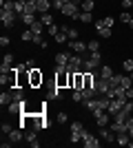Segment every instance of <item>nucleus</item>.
<instances>
[{
    "label": "nucleus",
    "instance_id": "4468645a",
    "mask_svg": "<svg viewBox=\"0 0 133 148\" xmlns=\"http://www.w3.org/2000/svg\"><path fill=\"white\" fill-rule=\"evenodd\" d=\"M69 58H71L69 51H60V53H56V64H60V66H67V64H69Z\"/></svg>",
    "mask_w": 133,
    "mask_h": 148
},
{
    "label": "nucleus",
    "instance_id": "423d86ee",
    "mask_svg": "<svg viewBox=\"0 0 133 148\" xmlns=\"http://www.w3.org/2000/svg\"><path fill=\"white\" fill-rule=\"evenodd\" d=\"M124 104H127V99H124V97H111V99H109V113L115 115L118 111L124 108Z\"/></svg>",
    "mask_w": 133,
    "mask_h": 148
},
{
    "label": "nucleus",
    "instance_id": "f8f14e48",
    "mask_svg": "<svg viewBox=\"0 0 133 148\" xmlns=\"http://www.w3.org/2000/svg\"><path fill=\"white\" fill-rule=\"evenodd\" d=\"M129 142H131V135H129L127 130L115 133V144H118V146H129Z\"/></svg>",
    "mask_w": 133,
    "mask_h": 148
},
{
    "label": "nucleus",
    "instance_id": "a878e982",
    "mask_svg": "<svg viewBox=\"0 0 133 148\" xmlns=\"http://www.w3.org/2000/svg\"><path fill=\"white\" fill-rule=\"evenodd\" d=\"M53 40H56L58 44H64V42H69V36H67L64 31H58L56 36H53Z\"/></svg>",
    "mask_w": 133,
    "mask_h": 148
},
{
    "label": "nucleus",
    "instance_id": "1a4fd4ad",
    "mask_svg": "<svg viewBox=\"0 0 133 148\" xmlns=\"http://www.w3.org/2000/svg\"><path fill=\"white\" fill-rule=\"evenodd\" d=\"M93 117H95V124H98V126H107V124L111 122V117H113V115H111L109 111H102V113H95Z\"/></svg>",
    "mask_w": 133,
    "mask_h": 148
},
{
    "label": "nucleus",
    "instance_id": "2eb2a0df",
    "mask_svg": "<svg viewBox=\"0 0 133 148\" xmlns=\"http://www.w3.org/2000/svg\"><path fill=\"white\" fill-rule=\"evenodd\" d=\"M22 137H25V130L20 128V126H18V128H13L11 133H9V139H11L13 144H18V142H22Z\"/></svg>",
    "mask_w": 133,
    "mask_h": 148
},
{
    "label": "nucleus",
    "instance_id": "e433bc0d",
    "mask_svg": "<svg viewBox=\"0 0 133 148\" xmlns=\"http://www.w3.org/2000/svg\"><path fill=\"white\" fill-rule=\"evenodd\" d=\"M122 9H124V11L133 9V0H122Z\"/></svg>",
    "mask_w": 133,
    "mask_h": 148
},
{
    "label": "nucleus",
    "instance_id": "58836bf2",
    "mask_svg": "<svg viewBox=\"0 0 133 148\" xmlns=\"http://www.w3.org/2000/svg\"><path fill=\"white\" fill-rule=\"evenodd\" d=\"M127 133L131 135V139H133V117H129V126H127Z\"/></svg>",
    "mask_w": 133,
    "mask_h": 148
},
{
    "label": "nucleus",
    "instance_id": "393cba45",
    "mask_svg": "<svg viewBox=\"0 0 133 148\" xmlns=\"http://www.w3.org/2000/svg\"><path fill=\"white\" fill-rule=\"evenodd\" d=\"M20 18H22V22H25V25H29V27H31L33 22L38 20V18H36V13H22Z\"/></svg>",
    "mask_w": 133,
    "mask_h": 148
},
{
    "label": "nucleus",
    "instance_id": "72a5a7b5",
    "mask_svg": "<svg viewBox=\"0 0 133 148\" xmlns=\"http://www.w3.org/2000/svg\"><path fill=\"white\" fill-rule=\"evenodd\" d=\"M122 69L129 71V73H133V60H124V62H122Z\"/></svg>",
    "mask_w": 133,
    "mask_h": 148
},
{
    "label": "nucleus",
    "instance_id": "aec40b11",
    "mask_svg": "<svg viewBox=\"0 0 133 148\" xmlns=\"http://www.w3.org/2000/svg\"><path fill=\"white\" fill-rule=\"evenodd\" d=\"M78 20L84 22V25H89V22H93V13H91V11H80V13H78Z\"/></svg>",
    "mask_w": 133,
    "mask_h": 148
},
{
    "label": "nucleus",
    "instance_id": "c9c22d12",
    "mask_svg": "<svg viewBox=\"0 0 133 148\" xmlns=\"http://www.w3.org/2000/svg\"><path fill=\"white\" fill-rule=\"evenodd\" d=\"M71 97H73V102H84V99H82V91H73Z\"/></svg>",
    "mask_w": 133,
    "mask_h": 148
},
{
    "label": "nucleus",
    "instance_id": "a211bd4d",
    "mask_svg": "<svg viewBox=\"0 0 133 148\" xmlns=\"http://www.w3.org/2000/svg\"><path fill=\"white\" fill-rule=\"evenodd\" d=\"M100 137L104 139V142H115V135H113V130L109 133L107 126H100Z\"/></svg>",
    "mask_w": 133,
    "mask_h": 148
},
{
    "label": "nucleus",
    "instance_id": "b1692460",
    "mask_svg": "<svg viewBox=\"0 0 133 148\" xmlns=\"http://www.w3.org/2000/svg\"><path fill=\"white\" fill-rule=\"evenodd\" d=\"M98 71H100V77H104V80H111V77H113V71H111V66H100Z\"/></svg>",
    "mask_w": 133,
    "mask_h": 148
},
{
    "label": "nucleus",
    "instance_id": "412c9836",
    "mask_svg": "<svg viewBox=\"0 0 133 148\" xmlns=\"http://www.w3.org/2000/svg\"><path fill=\"white\" fill-rule=\"evenodd\" d=\"M29 29H31L36 36H42V33H44V25H42V20H36V22H33Z\"/></svg>",
    "mask_w": 133,
    "mask_h": 148
},
{
    "label": "nucleus",
    "instance_id": "ddd939ff",
    "mask_svg": "<svg viewBox=\"0 0 133 148\" xmlns=\"http://www.w3.org/2000/svg\"><path fill=\"white\" fill-rule=\"evenodd\" d=\"M25 139H27V144H29V146H33V148L40 146V142H38V130H29V133L25 135Z\"/></svg>",
    "mask_w": 133,
    "mask_h": 148
},
{
    "label": "nucleus",
    "instance_id": "a18cd8bd",
    "mask_svg": "<svg viewBox=\"0 0 133 148\" xmlns=\"http://www.w3.org/2000/svg\"><path fill=\"white\" fill-rule=\"evenodd\" d=\"M16 2H22V5H27V2H29V0H16Z\"/></svg>",
    "mask_w": 133,
    "mask_h": 148
},
{
    "label": "nucleus",
    "instance_id": "49530a36",
    "mask_svg": "<svg viewBox=\"0 0 133 148\" xmlns=\"http://www.w3.org/2000/svg\"><path fill=\"white\" fill-rule=\"evenodd\" d=\"M129 29H133V20H131V22H129Z\"/></svg>",
    "mask_w": 133,
    "mask_h": 148
},
{
    "label": "nucleus",
    "instance_id": "0eeeda50",
    "mask_svg": "<svg viewBox=\"0 0 133 148\" xmlns=\"http://www.w3.org/2000/svg\"><path fill=\"white\" fill-rule=\"evenodd\" d=\"M82 144H84L87 148H98L102 142L98 139V137H93L91 133H89V130H84V133H82Z\"/></svg>",
    "mask_w": 133,
    "mask_h": 148
},
{
    "label": "nucleus",
    "instance_id": "ea45409f",
    "mask_svg": "<svg viewBox=\"0 0 133 148\" xmlns=\"http://www.w3.org/2000/svg\"><path fill=\"white\" fill-rule=\"evenodd\" d=\"M2 62H5V64H11V66H13V56H11V53H7Z\"/></svg>",
    "mask_w": 133,
    "mask_h": 148
},
{
    "label": "nucleus",
    "instance_id": "20e7f679",
    "mask_svg": "<svg viewBox=\"0 0 133 148\" xmlns=\"http://www.w3.org/2000/svg\"><path fill=\"white\" fill-rule=\"evenodd\" d=\"M82 62H84V56L76 53V56H71V58H69V64H67V69H69L71 73H78V71H82Z\"/></svg>",
    "mask_w": 133,
    "mask_h": 148
},
{
    "label": "nucleus",
    "instance_id": "dca6fc26",
    "mask_svg": "<svg viewBox=\"0 0 133 148\" xmlns=\"http://www.w3.org/2000/svg\"><path fill=\"white\" fill-rule=\"evenodd\" d=\"M127 126H129V122H118V119L111 122V130L113 133H122V130H127Z\"/></svg>",
    "mask_w": 133,
    "mask_h": 148
},
{
    "label": "nucleus",
    "instance_id": "9d476101",
    "mask_svg": "<svg viewBox=\"0 0 133 148\" xmlns=\"http://www.w3.org/2000/svg\"><path fill=\"white\" fill-rule=\"evenodd\" d=\"M67 44H69V49L71 51H76V53H87V44H84V42H80V40H69V42H67Z\"/></svg>",
    "mask_w": 133,
    "mask_h": 148
},
{
    "label": "nucleus",
    "instance_id": "f3484780",
    "mask_svg": "<svg viewBox=\"0 0 133 148\" xmlns=\"http://www.w3.org/2000/svg\"><path fill=\"white\" fill-rule=\"evenodd\" d=\"M95 9V0H80V11H91Z\"/></svg>",
    "mask_w": 133,
    "mask_h": 148
},
{
    "label": "nucleus",
    "instance_id": "5701e85b",
    "mask_svg": "<svg viewBox=\"0 0 133 148\" xmlns=\"http://www.w3.org/2000/svg\"><path fill=\"white\" fill-rule=\"evenodd\" d=\"M49 99H62V88L53 84V88L49 91Z\"/></svg>",
    "mask_w": 133,
    "mask_h": 148
},
{
    "label": "nucleus",
    "instance_id": "37998d69",
    "mask_svg": "<svg viewBox=\"0 0 133 148\" xmlns=\"http://www.w3.org/2000/svg\"><path fill=\"white\" fill-rule=\"evenodd\" d=\"M31 42H36V44H42L44 40H42V36H33V40H31Z\"/></svg>",
    "mask_w": 133,
    "mask_h": 148
},
{
    "label": "nucleus",
    "instance_id": "4be33fe9",
    "mask_svg": "<svg viewBox=\"0 0 133 148\" xmlns=\"http://www.w3.org/2000/svg\"><path fill=\"white\" fill-rule=\"evenodd\" d=\"M11 102H13V95H11V88H9V91H5L0 95V104L7 106V104H11Z\"/></svg>",
    "mask_w": 133,
    "mask_h": 148
},
{
    "label": "nucleus",
    "instance_id": "a19ab883",
    "mask_svg": "<svg viewBox=\"0 0 133 148\" xmlns=\"http://www.w3.org/2000/svg\"><path fill=\"white\" fill-rule=\"evenodd\" d=\"M0 47H2V49H5V47H9V38H7V36L0 38Z\"/></svg>",
    "mask_w": 133,
    "mask_h": 148
},
{
    "label": "nucleus",
    "instance_id": "c03bdc74",
    "mask_svg": "<svg viewBox=\"0 0 133 148\" xmlns=\"http://www.w3.org/2000/svg\"><path fill=\"white\" fill-rule=\"evenodd\" d=\"M127 99H133V86L127 88Z\"/></svg>",
    "mask_w": 133,
    "mask_h": 148
},
{
    "label": "nucleus",
    "instance_id": "9b49d317",
    "mask_svg": "<svg viewBox=\"0 0 133 148\" xmlns=\"http://www.w3.org/2000/svg\"><path fill=\"white\" fill-rule=\"evenodd\" d=\"M95 31H98V36H100V38H111V29L104 27L102 20H95Z\"/></svg>",
    "mask_w": 133,
    "mask_h": 148
},
{
    "label": "nucleus",
    "instance_id": "f704fd0d",
    "mask_svg": "<svg viewBox=\"0 0 133 148\" xmlns=\"http://www.w3.org/2000/svg\"><path fill=\"white\" fill-rule=\"evenodd\" d=\"M67 36H69V40H78V36H80V33H78L76 29H71V27H69V29H67Z\"/></svg>",
    "mask_w": 133,
    "mask_h": 148
},
{
    "label": "nucleus",
    "instance_id": "79ce46f5",
    "mask_svg": "<svg viewBox=\"0 0 133 148\" xmlns=\"http://www.w3.org/2000/svg\"><path fill=\"white\" fill-rule=\"evenodd\" d=\"M47 29H49V36H56L58 31H60V29H58L56 25H51V27H47Z\"/></svg>",
    "mask_w": 133,
    "mask_h": 148
},
{
    "label": "nucleus",
    "instance_id": "7ed1b4c3",
    "mask_svg": "<svg viewBox=\"0 0 133 148\" xmlns=\"http://www.w3.org/2000/svg\"><path fill=\"white\" fill-rule=\"evenodd\" d=\"M18 18H20V16L13 11V9H2V11H0V20H2V25H5L7 29L16 25V20H18Z\"/></svg>",
    "mask_w": 133,
    "mask_h": 148
},
{
    "label": "nucleus",
    "instance_id": "6ab92c4d",
    "mask_svg": "<svg viewBox=\"0 0 133 148\" xmlns=\"http://www.w3.org/2000/svg\"><path fill=\"white\" fill-rule=\"evenodd\" d=\"M11 95H13V102H25V93H22V86H13V88H11Z\"/></svg>",
    "mask_w": 133,
    "mask_h": 148
},
{
    "label": "nucleus",
    "instance_id": "f03ea898",
    "mask_svg": "<svg viewBox=\"0 0 133 148\" xmlns=\"http://www.w3.org/2000/svg\"><path fill=\"white\" fill-rule=\"evenodd\" d=\"M42 82H44L42 71H40L38 66H31V69H29V86H31V88H40V86H42Z\"/></svg>",
    "mask_w": 133,
    "mask_h": 148
},
{
    "label": "nucleus",
    "instance_id": "f257e3e1",
    "mask_svg": "<svg viewBox=\"0 0 133 148\" xmlns=\"http://www.w3.org/2000/svg\"><path fill=\"white\" fill-rule=\"evenodd\" d=\"M102 62V56L100 51H93V53H89V56H84V62H82V71L84 73H93V71H98V66H100Z\"/></svg>",
    "mask_w": 133,
    "mask_h": 148
},
{
    "label": "nucleus",
    "instance_id": "473e14b6",
    "mask_svg": "<svg viewBox=\"0 0 133 148\" xmlns=\"http://www.w3.org/2000/svg\"><path fill=\"white\" fill-rule=\"evenodd\" d=\"M102 22H104V27H109V29H113V25H115V18L107 16V18H102Z\"/></svg>",
    "mask_w": 133,
    "mask_h": 148
},
{
    "label": "nucleus",
    "instance_id": "cd10ccee",
    "mask_svg": "<svg viewBox=\"0 0 133 148\" xmlns=\"http://www.w3.org/2000/svg\"><path fill=\"white\" fill-rule=\"evenodd\" d=\"M84 130H87V128H84L82 122H73V124H71V133H80V135H82Z\"/></svg>",
    "mask_w": 133,
    "mask_h": 148
},
{
    "label": "nucleus",
    "instance_id": "bb28decb",
    "mask_svg": "<svg viewBox=\"0 0 133 148\" xmlns=\"http://www.w3.org/2000/svg\"><path fill=\"white\" fill-rule=\"evenodd\" d=\"M40 20H42L44 27H51V25H53V16H51L49 11H47V13H40Z\"/></svg>",
    "mask_w": 133,
    "mask_h": 148
},
{
    "label": "nucleus",
    "instance_id": "2f4dec72",
    "mask_svg": "<svg viewBox=\"0 0 133 148\" xmlns=\"http://www.w3.org/2000/svg\"><path fill=\"white\" fill-rule=\"evenodd\" d=\"M120 20H122V22H124V25H129V22H131V20H133V16H131V13H129V11H122V13H120Z\"/></svg>",
    "mask_w": 133,
    "mask_h": 148
},
{
    "label": "nucleus",
    "instance_id": "c85d7f7f",
    "mask_svg": "<svg viewBox=\"0 0 133 148\" xmlns=\"http://www.w3.org/2000/svg\"><path fill=\"white\" fill-rule=\"evenodd\" d=\"M87 49L91 51V53H93V51H100V42H98V40H89V42H87Z\"/></svg>",
    "mask_w": 133,
    "mask_h": 148
},
{
    "label": "nucleus",
    "instance_id": "6e6552de",
    "mask_svg": "<svg viewBox=\"0 0 133 148\" xmlns=\"http://www.w3.org/2000/svg\"><path fill=\"white\" fill-rule=\"evenodd\" d=\"M95 91H98V95H107V93L111 91V84H109V80H104V77H98V80H95Z\"/></svg>",
    "mask_w": 133,
    "mask_h": 148
},
{
    "label": "nucleus",
    "instance_id": "c756f323",
    "mask_svg": "<svg viewBox=\"0 0 133 148\" xmlns=\"http://www.w3.org/2000/svg\"><path fill=\"white\" fill-rule=\"evenodd\" d=\"M33 36H36V33H33L31 29H25V31H22V36H20V38H22L25 42H29V40H33Z\"/></svg>",
    "mask_w": 133,
    "mask_h": 148
},
{
    "label": "nucleus",
    "instance_id": "4c0bfd02",
    "mask_svg": "<svg viewBox=\"0 0 133 148\" xmlns=\"http://www.w3.org/2000/svg\"><path fill=\"white\" fill-rule=\"evenodd\" d=\"M56 119H58L60 124H64V122H67L69 117H67V113H58V115H56Z\"/></svg>",
    "mask_w": 133,
    "mask_h": 148
},
{
    "label": "nucleus",
    "instance_id": "de8ad7c7",
    "mask_svg": "<svg viewBox=\"0 0 133 148\" xmlns=\"http://www.w3.org/2000/svg\"><path fill=\"white\" fill-rule=\"evenodd\" d=\"M131 16H133V11H131Z\"/></svg>",
    "mask_w": 133,
    "mask_h": 148
},
{
    "label": "nucleus",
    "instance_id": "7c9ffc66",
    "mask_svg": "<svg viewBox=\"0 0 133 148\" xmlns=\"http://www.w3.org/2000/svg\"><path fill=\"white\" fill-rule=\"evenodd\" d=\"M0 130H2V135H9V133H11L13 130V126L9 122H2V126H0Z\"/></svg>",
    "mask_w": 133,
    "mask_h": 148
},
{
    "label": "nucleus",
    "instance_id": "39448f33",
    "mask_svg": "<svg viewBox=\"0 0 133 148\" xmlns=\"http://www.w3.org/2000/svg\"><path fill=\"white\" fill-rule=\"evenodd\" d=\"M62 16H69V18H78V13H80V5L78 2H64L62 7Z\"/></svg>",
    "mask_w": 133,
    "mask_h": 148
}]
</instances>
